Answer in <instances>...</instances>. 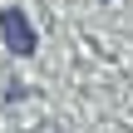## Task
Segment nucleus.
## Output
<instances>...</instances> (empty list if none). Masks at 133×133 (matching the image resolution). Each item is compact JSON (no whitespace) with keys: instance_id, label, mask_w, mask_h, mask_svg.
<instances>
[{"instance_id":"nucleus-1","label":"nucleus","mask_w":133,"mask_h":133,"mask_svg":"<svg viewBox=\"0 0 133 133\" xmlns=\"http://www.w3.org/2000/svg\"><path fill=\"white\" fill-rule=\"evenodd\" d=\"M0 35H5V49L10 54H35V30H30V20H25V10L20 5H5L0 10Z\"/></svg>"}]
</instances>
